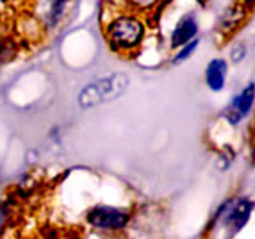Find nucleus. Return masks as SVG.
<instances>
[{
    "mask_svg": "<svg viewBox=\"0 0 255 239\" xmlns=\"http://www.w3.org/2000/svg\"><path fill=\"white\" fill-rule=\"evenodd\" d=\"M255 104V82H250L241 90V93L236 95L234 100L230 102L229 111H227V121L230 125L241 123L243 120L247 118L252 113Z\"/></svg>",
    "mask_w": 255,
    "mask_h": 239,
    "instance_id": "7",
    "label": "nucleus"
},
{
    "mask_svg": "<svg viewBox=\"0 0 255 239\" xmlns=\"http://www.w3.org/2000/svg\"><path fill=\"white\" fill-rule=\"evenodd\" d=\"M198 30H200V23H198V18L193 13H186L177 20L175 27L170 32V45L171 50H179L180 47L187 45L196 39L198 36Z\"/></svg>",
    "mask_w": 255,
    "mask_h": 239,
    "instance_id": "5",
    "label": "nucleus"
},
{
    "mask_svg": "<svg viewBox=\"0 0 255 239\" xmlns=\"http://www.w3.org/2000/svg\"><path fill=\"white\" fill-rule=\"evenodd\" d=\"M196 47H198V39H195V41L187 43V45L180 47L179 50H177V54L173 56V59H171V63L180 64V63H184V61H187L196 52Z\"/></svg>",
    "mask_w": 255,
    "mask_h": 239,
    "instance_id": "12",
    "label": "nucleus"
},
{
    "mask_svg": "<svg viewBox=\"0 0 255 239\" xmlns=\"http://www.w3.org/2000/svg\"><path fill=\"white\" fill-rule=\"evenodd\" d=\"M72 0H36L34 20L39 23L43 34H54L64 23Z\"/></svg>",
    "mask_w": 255,
    "mask_h": 239,
    "instance_id": "4",
    "label": "nucleus"
},
{
    "mask_svg": "<svg viewBox=\"0 0 255 239\" xmlns=\"http://www.w3.org/2000/svg\"><path fill=\"white\" fill-rule=\"evenodd\" d=\"M198 2H200V4H205V2H209V0H198Z\"/></svg>",
    "mask_w": 255,
    "mask_h": 239,
    "instance_id": "17",
    "label": "nucleus"
},
{
    "mask_svg": "<svg viewBox=\"0 0 255 239\" xmlns=\"http://www.w3.org/2000/svg\"><path fill=\"white\" fill-rule=\"evenodd\" d=\"M82 222L93 234H120L130 225L132 213L116 205L95 204L86 209Z\"/></svg>",
    "mask_w": 255,
    "mask_h": 239,
    "instance_id": "3",
    "label": "nucleus"
},
{
    "mask_svg": "<svg viewBox=\"0 0 255 239\" xmlns=\"http://www.w3.org/2000/svg\"><path fill=\"white\" fill-rule=\"evenodd\" d=\"M248 54V48L245 43H238L236 47H232V50H230V59H232V63H241L245 57H247Z\"/></svg>",
    "mask_w": 255,
    "mask_h": 239,
    "instance_id": "14",
    "label": "nucleus"
},
{
    "mask_svg": "<svg viewBox=\"0 0 255 239\" xmlns=\"http://www.w3.org/2000/svg\"><path fill=\"white\" fill-rule=\"evenodd\" d=\"M104 39L109 50L120 56H132L136 54L146 39V23L143 14L118 9L111 18H107L104 25Z\"/></svg>",
    "mask_w": 255,
    "mask_h": 239,
    "instance_id": "1",
    "label": "nucleus"
},
{
    "mask_svg": "<svg viewBox=\"0 0 255 239\" xmlns=\"http://www.w3.org/2000/svg\"><path fill=\"white\" fill-rule=\"evenodd\" d=\"M11 216H13L11 204L7 200H0V236L4 234V231L7 229L9 222H11Z\"/></svg>",
    "mask_w": 255,
    "mask_h": 239,
    "instance_id": "13",
    "label": "nucleus"
},
{
    "mask_svg": "<svg viewBox=\"0 0 255 239\" xmlns=\"http://www.w3.org/2000/svg\"><path fill=\"white\" fill-rule=\"evenodd\" d=\"M9 2H11V0H0V23H2V20H4V16H5Z\"/></svg>",
    "mask_w": 255,
    "mask_h": 239,
    "instance_id": "15",
    "label": "nucleus"
},
{
    "mask_svg": "<svg viewBox=\"0 0 255 239\" xmlns=\"http://www.w3.org/2000/svg\"><path fill=\"white\" fill-rule=\"evenodd\" d=\"M18 52H20V45L16 39H13L7 34H0V64L13 63L16 59Z\"/></svg>",
    "mask_w": 255,
    "mask_h": 239,
    "instance_id": "10",
    "label": "nucleus"
},
{
    "mask_svg": "<svg viewBox=\"0 0 255 239\" xmlns=\"http://www.w3.org/2000/svg\"><path fill=\"white\" fill-rule=\"evenodd\" d=\"M66 239H90L88 236H84V234H70Z\"/></svg>",
    "mask_w": 255,
    "mask_h": 239,
    "instance_id": "16",
    "label": "nucleus"
},
{
    "mask_svg": "<svg viewBox=\"0 0 255 239\" xmlns=\"http://www.w3.org/2000/svg\"><path fill=\"white\" fill-rule=\"evenodd\" d=\"M122 9H128V11H134V13L145 14L150 13L152 9H155L161 0H116Z\"/></svg>",
    "mask_w": 255,
    "mask_h": 239,
    "instance_id": "11",
    "label": "nucleus"
},
{
    "mask_svg": "<svg viewBox=\"0 0 255 239\" xmlns=\"http://www.w3.org/2000/svg\"><path fill=\"white\" fill-rule=\"evenodd\" d=\"M252 211H254V202L247 200V198H243V200H239L238 204L232 207V209L229 211V214L225 216V222L227 225H230L232 229H234L236 232L241 231L243 227L247 225L248 220H250V214Z\"/></svg>",
    "mask_w": 255,
    "mask_h": 239,
    "instance_id": "9",
    "label": "nucleus"
},
{
    "mask_svg": "<svg viewBox=\"0 0 255 239\" xmlns=\"http://www.w3.org/2000/svg\"><path fill=\"white\" fill-rule=\"evenodd\" d=\"M252 7L247 4V0H236L234 4H230L229 7L223 11L218 23V30L223 36H232L239 27L247 21L248 14H250Z\"/></svg>",
    "mask_w": 255,
    "mask_h": 239,
    "instance_id": "6",
    "label": "nucleus"
},
{
    "mask_svg": "<svg viewBox=\"0 0 255 239\" xmlns=\"http://www.w3.org/2000/svg\"><path fill=\"white\" fill-rule=\"evenodd\" d=\"M128 84H130V81H128L127 73L124 72H115L106 75V77H98L82 86L79 95H77V104L81 109L90 111V109H95L102 104L115 102L127 91Z\"/></svg>",
    "mask_w": 255,
    "mask_h": 239,
    "instance_id": "2",
    "label": "nucleus"
},
{
    "mask_svg": "<svg viewBox=\"0 0 255 239\" xmlns=\"http://www.w3.org/2000/svg\"><path fill=\"white\" fill-rule=\"evenodd\" d=\"M229 64L225 59H211L205 68V84L213 93H220L225 88Z\"/></svg>",
    "mask_w": 255,
    "mask_h": 239,
    "instance_id": "8",
    "label": "nucleus"
}]
</instances>
